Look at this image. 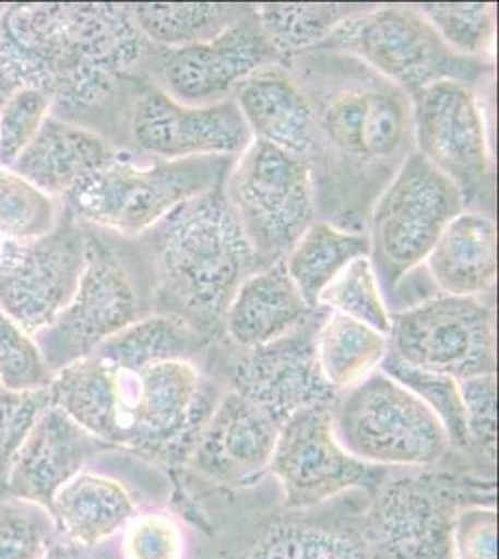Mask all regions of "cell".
<instances>
[{"label":"cell","mask_w":499,"mask_h":559,"mask_svg":"<svg viewBox=\"0 0 499 559\" xmlns=\"http://www.w3.org/2000/svg\"><path fill=\"white\" fill-rule=\"evenodd\" d=\"M282 64L316 120L308 170L319 221L366 231L377 198L416 150L411 96L360 60L323 47Z\"/></svg>","instance_id":"cell-1"},{"label":"cell","mask_w":499,"mask_h":559,"mask_svg":"<svg viewBox=\"0 0 499 559\" xmlns=\"http://www.w3.org/2000/svg\"><path fill=\"white\" fill-rule=\"evenodd\" d=\"M0 49L23 86L52 107L121 131L129 103L152 81L155 45L129 4H21L2 10Z\"/></svg>","instance_id":"cell-2"},{"label":"cell","mask_w":499,"mask_h":559,"mask_svg":"<svg viewBox=\"0 0 499 559\" xmlns=\"http://www.w3.org/2000/svg\"><path fill=\"white\" fill-rule=\"evenodd\" d=\"M52 407L92 439L142 455H168L197 439L222 390L200 364L168 360L127 368L90 353L52 376Z\"/></svg>","instance_id":"cell-3"},{"label":"cell","mask_w":499,"mask_h":559,"mask_svg":"<svg viewBox=\"0 0 499 559\" xmlns=\"http://www.w3.org/2000/svg\"><path fill=\"white\" fill-rule=\"evenodd\" d=\"M152 273L155 313L216 342L240 284L261 267L221 187L192 198L139 237Z\"/></svg>","instance_id":"cell-4"},{"label":"cell","mask_w":499,"mask_h":559,"mask_svg":"<svg viewBox=\"0 0 499 559\" xmlns=\"http://www.w3.org/2000/svg\"><path fill=\"white\" fill-rule=\"evenodd\" d=\"M126 239H110L86 231L84 269L75 297L55 323L36 334L52 376L94 353L108 337L155 313L153 284L146 254L123 247Z\"/></svg>","instance_id":"cell-5"},{"label":"cell","mask_w":499,"mask_h":559,"mask_svg":"<svg viewBox=\"0 0 499 559\" xmlns=\"http://www.w3.org/2000/svg\"><path fill=\"white\" fill-rule=\"evenodd\" d=\"M231 157L181 160L118 159L63 194L71 215L121 239H139L192 198L224 183Z\"/></svg>","instance_id":"cell-6"},{"label":"cell","mask_w":499,"mask_h":559,"mask_svg":"<svg viewBox=\"0 0 499 559\" xmlns=\"http://www.w3.org/2000/svg\"><path fill=\"white\" fill-rule=\"evenodd\" d=\"M319 47L360 60L411 97L438 83L490 88L496 71L453 51L416 4H369Z\"/></svg>","instance_id":"cell-7"},{"label":"cell","mask_w":499,"mask_h":559,"mask_svg":"<svg viewBox=\"0 0 499 559\" xmlns=\"http://www.w3.org/2000/svg\"><path fill=\"white\" fill-rule=\"evenodd\" d=\"M332 419L343 448L375 468H427L453 445L437 413L382 369L340 394Z\"/></svg>","instance_id":"cell-8"},{"label":"cell","mask_w":499,"mask_h":559,"mask_svg":"<svg viewBox=\"0 0 499 559\" xmlns=\"http://www.w3.org/2000/svg\"><path fill=\"white\" fill-rule=\"evenodd\" d=\"M222 191L261 267L284 260L319 218L308 166L261 140L235 157Z\"/></svg>","instance_id":"cell-9"},{"label":"cell","mask_w":499,"mask_h":559,"mask_svg":"<svg viewBox=\"0 0 499 559\" xmlns=\"http://www.w3.org/2000/svg\"><path fill=\"white\" fill-rule=\"evenodd\" d=\"M462 211L455 185L414 150L367 221L369 260L384 299L406 274L424 265L440 234Z\"/></svg>","instance_id":"cell-10"},{"label":"cell","mask_w":499,"mask_h":559,"mask_svg":"<svg viewBox=\"0 0 499 559\" xmlns=\"http://www.w3.org/2000/svg\"><path fill=\"white\" fill-rule=\"evenodd\" d=\"M485 90L438 83L411 97L414 147L461 192L464 210L496 211V166Z\"/></svg>","instance_id":"cell-11"},{"label":"cell","mask_w":499,"mask_h":559,"mask_svg":"<svg viewBox=\"0 0 499 559\" xmlns=\"http://www.w3.org/2000/svg\"><path fill=\"white\" fill-rule=\"evenodd\" d=\"M390 355L408 368L466 381L496 373L494 297L435 295L393 313Z\"/></svg>","instance_id":"cell-12"},{"label":"cell","mask_w":499,"mask_h":559,"mask_svg":"<svg viewBox=\"0 0 499 559\" xmlns=\"http://www.w3.org/2000/svg\"><path fill=\"white\" fill-rule=\"evenodd\" d=\"M326 316L329 310L289 336L253 349L216 340L211 350L224 362L226 390L250 401L278 427L302 408L334 405L340 394L317 362V329Z\"/></svg>","instance_id":"cell-13"},{"label":"cell","mask_w":499,"mask_h":559,"mask_svg":"<svg viewBox=\"0 0 499 559\" xmlns=\"http://www.w3.org/2000/svg\"><path fill=\"white\" fill-rule=\"evenodd\" d=\"M121 133L126 153L153 160L235 159L253 140L234 99L192 107L171 99L153 81L129 103Z\"/></svg>","instance_id":"cell-14"},{"label":"cell","mask_w":499,"mask_h":559,"mask_svg":"<svg viewBox=\"0 0 499 559\" xmlns=\"http://www.w3.org/2000/svg\"><path fill=\"white\" fill-rule=\"evenodd\" d=\"M282 62L261 28L256 10L202 44L163 49L155 47L150 79L171 99L205 107L234 99L248 76Z\"/></svg>","instance_id":"cell-15"},{"label":"cell","mask_w":499,"mask_h":559,"mask_svg":"<svg viewBox=\"0 0 499 559\" xmlns=\"http://www.w3.org/2000/svg\"><path fill=\"white\" fill-rule=\"evenodd\" d=\"M334 405L302 408L280 427L269 471L289 509H310L373 481L375 466L353 457L337 440Z\"/></svg>","instance_id":"cell-16"},{"label":"cell","mask_w":499,"mask_h":559,"mask_svg":"<svg viewBox=\"0 0 499 559\" xmlns=\"http://www.w3.org/2000/svg\"><path fill=\"white\" fill-rule=\"evenodd\" d=\"M86 231L73 221L55 226L51 234L23 242L10 271L0 273V308L36 336L75 297L84 269Z\"/></svg>","instance_id":"cell-17"},{"label":"cell","mask_w":499,"mask_h":559,"mask_svg":"<svg viewBox=\"0 0 499 559\" xmlns=\"http://www.w3.org/2000/svg\"><path fill=\"white\" fill-rule=\"evenodd\" d=\"M456 509L442 484L392 477L375 495L364 535L377 559H449Z\"/></svg>","instance_id":"cell-18"},{"label":"cell","mask_w":499,"mask_h":559,"mask_svg":"<svg viewBox=\"0 0 499 559\" xmlns=\"http://www.w3.org/2000/svg\"><path fill=\"white\" fill-rule=\"evenodd\" d=\"M280 427L250 401L222 390L189 450L192 471L216 485H242L269 471Z\"/></svg>","instance_id":"cell-19"},{"label":"cell","mask_w":499,"mask_h":559,"mask_svg":"<svg viewBox=\"0 0 499 559\" xmlns=\"http://www.w3.org/2000/svg\"><path fill=\"white\" fill-rule=\"evenodd\" d=\"M326 308H311L287 274L284 260L248 276L222 326V340L237 349H253L289 336L323 316Z\"/></svg>","instance_id":"cell-20"},{"label":"cell","mask_w":499,"mask_h":559,"mask_svg":"<svg viewBox=\"0 0 499 559\" xmlns=\"http://www.w3.org/2000/svg\"><path fill=\"white\" fill-rule=\"evenodd\" d=\"M253 140L289 153L308 166L316 153L310 103L282 62L248 76L234 94Z\"/></svg>","instance_id":"cell-21"},{"label":"cell","mask_w":499,"mask_h":559,"mask_svg":"<svg viewBox=\"0 0 499 559\" xmlns=\"http://www.w3.org/2000/svg\"><path fill=\"white\" fill-rule=\"evenodd\" d=\"M123 150L75 121L47 116L38 134L10 168L49 197H63L88 174L110 165Z\"/></svg>","instance_id":"cell-22"},{"label":"cell","mask_w":499,"mask_h":559,"mask_svg":"<svg viewBox=\"0 0 499 559\" xmlns=\"http://www.w3.org/2000/svg\"><path fill=\"white\" fill-rule=\"evenodd\" d=\"M440 295L494 297L498 228L494 215L464 210L445 226L424 261Z\"/></svg>","instance_id":"cell-23"},{"label":"cell","mask_w":499,"mask_h":559,"mask_svg":"<svg viewBox=\"0 0 499 559\" xmlns=\"http://www.w3.org/2000/svg\"><path fill=\"white\" fill-rule=\"evenodd\" d=\"M90 439L62 411L49 408L13 461L8 487L23 500L51 509L58 490L81 471Z\"/></svg>","instance_id":"cell-24"},{"label":"cell","mask_w":499,"mask_h":559,"mask_svg":"<svg viewBox=\"0 0 499 559\" xmlns=\"http://www.w3.org/2000/svg\"><path fill=\"white\" fill-rule=\"evenodd\" d=\"M51 511L73 543L95 547L129 526L136 516V503L115 479L84 472L58 490Z\"/></svg>","instance_id":"cell-25"},{"label":"cell","mask_w":499,"mask_h":559,"mask_svg":"<svg viewBox=\"0 0 499 559\" xmlns=\"http://www.w3.org/2000/svg\"><path fill=\"white\" fill-rule=\"evenodd\" d=\"M237 559H377L361 530L310 516L266 522Z\"/></svg>","instance_id":"cell-26"},{"label":"cell","mask_w":499,"mask_h":559,"mask_svg":"<svg viewBox=\"0 0 499 559\" xmlns=\"http://www.w3.org/2000/svg\"><path fill=\"white\" fill-rule=\"evenodd\" d=\"M317 362L337 394L373 376L390 353V336L369 324L329 312L316 334Z\"/></svg>","instance_id":"cell-27"},{"label":"cell","mask_w":499,"mask_h":559,"mask_svg":"<svg viewBox=\"0 0 499 559\" xmlns=\"http://www.w3.org/2000/svg\"><path fill=\"white\" fill-rule=\"evenodd\" d=\"M369 255L367 231H351L317 218L304 231L284 263L289 278L311 308H319V297L343 269L354 260Z\"/></svg>","instance_id":"cell-28"},{"label":"cell","mask_w":499,"mask_h":559,"mask_svg":"<svg viewBox=\"0 0 499 559\" xmlns=\"http://www.w3.org/2000/svg\"><path fill=\"white\" fill-rule=\"evenodd\" d=\"M213 344L183 319L152 313L108 337L94 353L118 366L142 368L168 360L198 362V358L209 355Z\"/></svg>","instance_id":"cell-29"},{"label":"cell","mask_w":499,"mask_h":559,"mask_svg":"<svg viewBox=\"0 0 499 559\" xmlns=\"http://www.w3.org/2000/svg\"><path fill=\"white\" fill-rule=\"evenodd\" d=\"M250 4L147 2L129 4L142 36L163 49H177L216 38L252 12Z\"/></svg>","instance_id":"cell-30"},{"label":"cell","mask_w":499,"mask_h":559,"mask_svg":"<svg viewBox=\"0 0 499 559\" xmlns=\"http://www.w3.org/2000/svg\"><path fill=\"white\" fill-rule=\"evenodd\" d=\"M369 4H260L253 7L263 33L280 58L316 49L343 21Z\"/></svg>","instance_id":"cell-31"},{"label":"cell","mask_w":499,"mask_h":559,"mask_svg":"<svg viewBox=\"0 0 499 559\" xmlns=\"http://www.w3.org/2000/svg\"><path fill=\"white\" fill-rule=\"evenodd\" d=\"M438 36L461 57L496 66V7L485 2L416 4Z\"/></svg>","instance_id":"cell-32"},{"label":"cell","mask_w":499,"mask_h":559,"mask_svg":"<svg viewBox=\"0 0 499 559\" xmlns=\"http://www.w3.org/2000/svg\"><path fill=\"white\" fill-rule=\"evenodd\" d=\"M319 306L329 312L369 324L385 336H390L392 331V316L369 255L358 258L343 269V273L321 293Z\"/></svg>","instance_id":"cell-33"},{"label":"cell","mask_w":499,"mask_h":559,"mask_svg":"<svg viewBox=\"0 0 499 559\" xmlns=\"http://www.w3.org/2000/svg\"><path fill=\"white\" fill-rule=\"evenodd\" d=\"M58 224L57 205L49 194L0 166V236L31 242L51 234Z\"/></svg>","instance_id":"cell-34"},{"label":"cell","mask_w":499,"mask_h":559,"mask_svg":"<svg viewBox=\"0 0 499 559\" xmlns=\"http://www.w3.org/2000/svg\"><path fill=\"white\" fill-rule=\"evenodd\" d=\"M380 369L412 390L419 400L425 401L437 413L438 418L442 419L443 426L448 429L451 444L470 445L459 382L449 377L408 368L406 364L393 358L390 353L385 356Z\"/></svg>","instance_id":"cell-35"},{"label":"cell","mask_w":499,"mask_h":559,"mask_svg":"<svg viewBox=\"0 0 499 559\" xmlns=\"http://www.w3.org/2000/svg\"><path fill=\"white\" fill-rule=\"evenodd\" d=\"M51 407L49 386L36 390L0 386V479H7L32 429Z\"/></svg>","instance_id":"cell-36"},{"label":"cell","mask_w":499,"mask_h":559,"mask_svg":"<svg viewBox=\"0 0 499 559\" xmlns=\"http://www.w3.org/2000/svg\"><path fill=\"white\" fill-rule=\"evenodd\" d=\"M51 369L47 368L36 340L26 334L0 308V382L8 390H36L49 386Z\"/></svg>","instance_id":"cell-37"},{"label":"cell","mask_w":499,"mask_h":559,"mask_svg":"<svg viewBox=\"0 0 499 559\" xmlns=\"http://www.w3.org/2000/svg\"><path fill=\"white\" fill-rule=\"evenodd\" d=\"M52 102L34 88H21L0 110V166L10 168L38 134Z\"/></svg>","instance_id":"cell-38"},{"label":"cell","mask_w":499,"mask_h":559,"mask_svg":"<svg viewBox=\"0 0 499 559\" xmlns=\"http://www.w3.org/2000/svg\"><path fill=\"white\" fill-rule=\"evenodd\" d=\"M459 392H461L470 445H475L479 452L494 461L496 444H498L496 373L459 381Z\"/></svg>","instance_id":"cell-39"},{"label":"cell","mask_w":499,"mask_h":559,"mask_svg":"<svg viewBox=\"0 0 499 559\" xmlns=\"http://www.w3.org/2000/svg\"><path fill=\"white\" fill-rule=\"evenodd\" d=\"M449 559H498V513L494 506L456 509Z\"/></svg>","instance_id":"cell-40"},{"label":"cell","mask_w":499,"mask_h":559,"mask_svg":"<svg viewBox=\"0 0 499 559\" xmlns=\"http://www.w3.org/2000/svg\"><path fill=\"white\" fill-rule=\"evenodd\" d=\"M126 559H181L183 535L165 515L134 516L123 539Z\"/></svg>","instance_id":"cell-41"},{"label":"cell","mask_w":499,"mask_h":559,"mask_svg":"<svg viewBox=\"0 0 499 559\" xmlns=\"http://www.w3.org/2000/svg\"><path fill=\"white\" fill-rule=\"evenodd\" d=\"M47 554L44 527L28 516H0V559H41Z\"/></svg>","instance_id":"cell-42"},{"label":"cell","mask_w":499,"mask_h":559,"mask_svg":"<svg viewBox=\"0 0 499 559\" xmlns=\"http://www.w3.org/2000/svg\"><path fill=\"white\" fill-rule=\"evenodd\" d=\"M21 88H25V86L21 83L20 75L13 70L4 51L0 49V110Z\"/></svg>","instance_id":"cell-43"},{"label":"cell","mask_w":499,"mask_h":559,"mask_svg":"<svg viewBox=\"0 0 499 559\" xmlns=\"http://www.w3.org/2000/svg\"><path fill=\"white\" fill-rule=\"evenodd\" d=\"M23 242L10 241L7 237L0 236V273L10 271L20 258Z\"/></svg>","instance_id":"cell-44"},{"label":"cell","mask_w":499,"mask_h":559,"mask_svg":"<svg viewBox=\"0 0 499 559\" xmlns=\"http://www.w3.org/2000/svg\"><path fill=\"white\" fill-rule=\"evenodd\" d=\"M41 559H75L71 556L68 550H62V548H58V550H52L51 554H45Z\"/></svg>","instance_id":"cell-45"},{"label":"cell","mask_w":499,"mask_h":559,"mask_svg":"<svg viewBox=\"0 0 499 559\" xmlns=\"http://www.w3.org/2000/svg\"><path fill=\"white\" fill-rule=\"evenodd\" d=\"M2 10H4V7H0V21H2Z\"/></svg>","instance_id":"cell-46"}]
</instances>
